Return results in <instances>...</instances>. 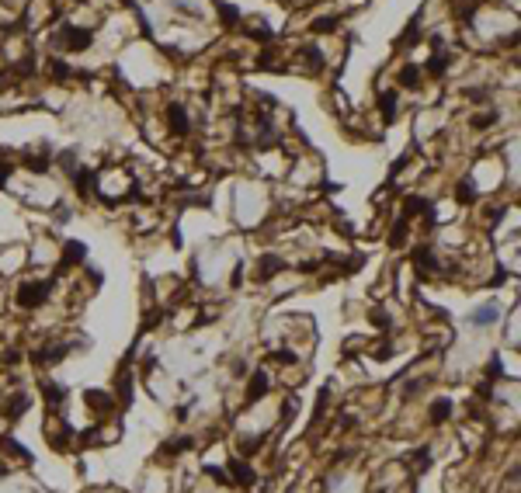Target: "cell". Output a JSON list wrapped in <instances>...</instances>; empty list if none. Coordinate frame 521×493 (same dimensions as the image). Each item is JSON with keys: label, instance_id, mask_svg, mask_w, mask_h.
I'll use <instances>...</instances> for the list:
<instances>
[{"label": "cell", "instance_id": "6da1fadb", "mask_svg": "<svg viewBox=\"0 0 521 493\" xmlns=\"http://www.w3.org/2000/svg\"><path fill=\"white\" fill-rule=\"evenodd\" d=\"M45 292H49V285H24L18 292V302L24 309H32V306H42L45 302Z\"/></svg>", "mask_w": 521, "mask_h": 493}, {"label": "cell", "instance_id": "7a4b0ae2", "mask_svg": "<svg viewBox=\"0 0 521 493\" xmlns=\"http://www.w3.org/2000/svg\"><path fill=\"white\" fill-rule=\"evenodd\" d=\"M264 393H268V375L257 372V375L251 379V399H254V396H264Z\"/></svg>", "mask_w": 521, "mask_h": 493}, {"label": "cell", "instance_id": "3957f363", "mask_svg": "<svg viewBox=\"0 0 521 493\" xmlns=\"http://www.w3.org/2000/svg\"><path fill=\"white\" fill-rule=\"evenodd\" d=\"M448 410H452V403H448V399H438V403L431 407V420H434V424H442L445 417H448Z\"/></svg>", "mask_w": 521, "mask_h": 493}, {"label": "cell", "instance_id": "277c9868", "mask_svg": "<svg viewBox=\"0 0 521 493\" xmlns=\"http://www.w3.org/2000/svg\"><path fill=\"white\" fill-rule=\"evenodd\" d=\"M42 393L49 396V403H59V399H66V389H59L56 382H45V386H42Z\"/></svg>", "mask_w": 521, "mask_h": 493}, {"label": "cell", "instance_id": "5b68a950", "mask_svg": "<svg viewBox=\"0 0 521 493\" xmlns=\"http://www.w3.org/2000/svg\"><path fill=\"white\" fill-rule=\"evenodd\" d=\"M87 403H94L97 410H108V407H112V399H108V396H104V393H94V389L87 393Z\"/></svg>", "mask_w": 521, "mask_h": 493}, {"label": "cell", "instance_id": "8992f818", "mask_svg": "<svg viewBox=\"0 0 521 493\" xmlns=\"http://www.w3.org/2000/svg\"><path fill=\"white\" fill-rule=\"evenodd\" d=\"M24 407H28V399H24V396H14V399L7 403V417H21Z\"/></svg>", "mask_w": 521, "mask_h": 493}, {"label": "cell", "instance_id": "52a82bcc", "mask_svg": "<svg viewBox=\"0 0 521 493\" xmlns=\"http://www.w3.org/2000/svg\"><path fill=\"white\" fill-rule=\"evenodd\" d=\"M473 320H476V323H493V320H497V309H493V306L476 309V313H473Z\"/></svg>", "mask_w": 521, "mask_h": 493}, {"label": "cell", "instance_id": "ba28073f", "mask_svg": "<svg viewBox=\"0 0 521 493\" xmlns=\"http://www.w3.org/2000/svg\"><path fill=\"white\" fill-rule=\"evenodd\" d=\"M171 125H177V132H184V129H188V119H184V111H181V108H174V111H171Z\"/></svg>", "mask_w": 521, "mask_h": 493}]
</instances>
